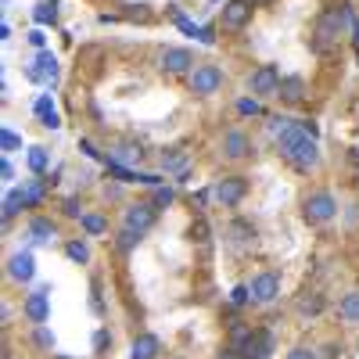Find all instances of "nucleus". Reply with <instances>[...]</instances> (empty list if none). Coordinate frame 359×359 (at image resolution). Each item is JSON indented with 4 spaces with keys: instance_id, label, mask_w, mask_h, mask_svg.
Here are the masks:
<instances>
[{
    "instance_id": "nucleus-1",
    "label": "nucleus",
    "mask_w": 359,
    "mask_h": 359,
    "mask_svg": "<svg viewBox=\"0 0 359 359\" xmlns=\"http://www.w3.org/2000/svg\"><path fill=\"white\" fill-rule=\"evenodd\" d=\"M316 123H291L280 137H277V147L280 155L291 158L298 169H313L320 162V147H316Z\"/></svg>"
},
{
    "instance_id": "nucleus-2",
    "label": "nucleus",
    "mask_w": 359,
    "mask_h": 359,
    "mask_svg": "<svg viewBox=\"0 0 359 359\" xmlns=\"http://www.w3.org/2000/svg\"><path fill=\"white\" fill-rule=\"evenodd\" d=\"M302 216H306V223H331L334 216H338V201H334V194L331 191H316V194H309L306 201H302Z\"/></svg>"
},
{
    "instance_id": "nucleus-3",
    "label": "nucleus",
    "mask_w": 359,
    "mask_h": 359,
    "mask_svg": "<svg viewBox=\"0 0 359 359\" xmlns=\"http://www.w3.org/2000/svg\"><path fill=\"white\" fill-rule=\"evenodd\" d=\"M155 219H158V205L155 201H133V205H126V212H123V226L140 233V237L155 226Z\"/></svg>"
},
{
    "instance_id": "nucleus-4",
    "label": "nucleus",
    "mask_w": 359,
    "mask_h": 359,
    "mask_svg": "<svg viewBox=\"0 0 359 359\" xmlns=\"http://www.w3.org/2000/svg\"><path fill=\"white\" fill-rule=\"evenodd\" d=\"M223 69L219 65H198L194 72H191V94H198V97H212V94H219L223 90Z\"/></svg>"
},
{
    "instance_id": "nucleus-5",
    "label": "nucleus",
    "mask_w": 359,
    "mask_h": 359,
    "mask_svg": "<svg viewBox=\"0 0 359 359\" xmlns=\"http://www.w3.org/2000/svg\"><path fill=\"white\" fill-rule=\"evenodd\" d=\"M352 22H355L352 8H331V11L320 18V29H316L320 47H323V43H331L334 36H341V33H345V25H352Z\"/></svg>"
},
{
    "instance_id": "nucleus-6",
    "label": "nucleus",
    "mask_w": 359,
    "mask_h": 359,
    "mask_svg": "<svg viewBox=\"0 0 359 359\" xmlns=\"http://www.w3.org/2000/svg\"><path fill=\"white\" fill-rule=\"evenodd\" d=\"M248 90L255 97H277V90H280V72L273 65H259L252 76H248Z\"/></svg>"
},
{
    "instance_id": "nucleus-7",
    "label": "nucleus",
    "mask_w": 359,
    "mask_h": 359,
    "mask_svg": "<svg viewBox=\"0 0 359 359\" xmlns=\"http://www.w3.org/2000/svg\"><path fill=\"white\" fill-rule=\"evenodd\" d=\"M212 194H216V201H219L223 208H233V205H241V201H245V194H248V180H245V176H223Z\"/></svg>"
},
{
    "instance_id": "nucleus-8",
    "label": "nucleus",
    "mask_w": 359,
    "mask_h": 359,
    "mask_svg": "<svg viewBox=\"0 0 359 359\" xmlns=\"http://www.w3.org/2000/svg\"><path fill=\"white\" fill-rule=\"evenodd\" d=\"M248 294H252V302H255V306L277 302V294H280V277H277V273H259V277H252Z\"/></svg>"
},
{
    "instance_id": "nucleus-9",
    "label": "nucleus",
    "mask_w": 359,
    "mask_h": 359,
    "mask_svg": "<svg viewBox=\"0 0 359 359\" xmlns=\"http://www.w3.org/2000/svg\"><path fill=\"white\" fill-rule=\"evenodd\" d=\"M158 65H162V72H172V76L194 72V69H198L194 57H191V50H184V47H165L162 57H158Z\"/></svg>"
},
{
    "instance_id": "nucleus-10",
    "label": "nucleus",
    "mask_w": 359,
    "mask_h": 359,
    "mask_svg": "<svg viewBox=\"0 0 359 359\" xmlns=\"http://www.w3.org/2000/svg\"><path fill=\"white\" fill-rule=\"evenodd\" d=\"M8 277L18 280V284L33 280V277H36V259H33V252H15V255L8 259Z\"/></svg>"
},
{
    "instance_id": "nucleus-11",
    "label": "nucleus",
    "mask_w": 359,
    "mask_h": 359,
    "mask_svg": "<svg viewBox=\"0 0 359 359\" xmlns=\"http://www.w3.org/2000/svg\"><path fill=\"white\" fill-rule=\"evenodd\" d=\"M25 76L33 79V83H54V79H57V57H54L50 50H40L36 62L25 69Z\"/></svg>"
},
{
    "instance_id": "nucleus-12",
    "label": "nucleus",
    "mask_w": 359,
    "mask_h": 359,
    "mask_svg": "<svg viewBox=\"0 0 359 359\" xmlns=\"http://www.w3.org/2000/svg\"><path fill=\"white\" fill-rule=\"evenodd\" d=\"M248 18H252V4L248 0H226L223 4V29H245L248 25Z\"/></svg>"
},
{
    "instance_id": "nucleus-13",
    "label": "nucleus",
    "mask_w": 359,
    "mask_h": 359,
    "mask_svg": "<svg viewBox=\"0 0 359 359\" xmlns=\"http://www.w3.org/2000/svg\"><path fill=\"white\" fill-rule=\"evenodd\" d=\"M25 316L33 320V323H43L50 316V287H40L25 298Z\"/></svg>"
},
{
    "instance_id": "nucleus-14",
    "label": "nucleus",
    "mask_w": 359,
    "mask_h": 359,
    "mask_svg": "<svg viewBox=\"0 0 359 359\" xmlns=\"http://www.w3.org/2000/svg\"><path fill=\"white\" fill-rule=\"evenodd\" d=\"M248 151H252V140H248L241 130L223 133V155H226V158H245Z\"/></svg>"
},
{
    "instance_id": "nucleus-15",
    "label": "nucleus",
    "mask_w": 359,
    "mask_h": 359,
    "mask_svg": "<svg viewBox=\"0 0 359 359\" xmlns=\"http://www.w3.org/2000/svg\"><path fill=\"white\" fill-rule=\"evenodd\" d=\"M241 352H245V359H269L273 355V338L269 334H252Z\"/></svg>"
},
{
    "instance_id": "nucleus-16",
    "label": "nucleus",
    "mask_w": 359,
    "mask_h": 359,
    "mask_svg": "<svg viewBox=\"0 0 359 359\" xmlns=\"http://www.w3.org/2000/svg\"><path fill=\"white\" fill-rule=\"evenodd\" d=\"M187 165H191V158H187V151L184 147H169V151H162V169L165 172H187Z\"/></svg>"
},
{
    "instance_id": "nucleus-17",
    "label": "nucleus",
    "mask_w": 359,
    "mask_h": 359,
    "mask_svg": "<svg viewBox=\"0 0 359 359\" xmlns=\"http://www.w3.org/2000/svg\"><path fill=\"white\" fill-rule=\"evenodd\" d=\"M226 237H230V245H237V248H252L255 245V226L252 223H230Z\"/></svg>"
},
{
    "instance_id": "nucleus-18",
    "label": "nucleus",
    "mask_w": 359,
    "mask_h": 359,
    "mask_svg": "<svg viewBox=\"0 0 359 359\" xmlns=\"http://www.w3.org/2000/svg\"><path fill=\"white\" fill-rule=\"evenodd\" d=\"M158 348H162V341H158L155 334H140V338L133 341L130 359H155V355H158Z\"/></svg>"
},
{
    "instance_id": "nucleus-19",
    "label": "nucleus",
    "mask_w": 359,
    "mask_h": 359,
    "mask_svg": "<svg viewBox=\"0 0 359 359\" xmlns=\"http://www.w3.org/2000/svg\"><path fill=\"white\" fill-rule=\"evenodd\" d=\"M29 241L33 245H50L54 241V223L50 219H33L29 223Z\"/></svg>"
},
{
    "instance_id": "nucleus-20",
    "label": "nucleus",
    "mask_w": 359,
    "mask_h": 359,
    "mask_svg": "<svg viewBox=\"0 0 359 359\" xmlns=\"http://www.w3.org/2000/svg\"><path fill=\"white\" fill-rule=\"evenodd\" d=\"M302 94H306V83L298 79V76L280 79V90H277V97H280V101H302Z\"/></svg>"
},
{
    "instance_id": "nucleus-21",
    "label": "nucleus",
    "mask_w": 359,
    "mask_h": 359,
    "mask_svg": "<svg viewBox=\"0 0 359 359\" xmlns=\"http://www.w3.org/2000/svg\"><path fill=\"white\" fill-rule=\"evenodd\" d=\"M36 115H40V126H47V130H57V126H62V118H57V111H54V104H50L47 94L36 101Z\"/></svg>"
},
{
    "instance_id": "nucleus-22",
    "label": "nucleus",
    "mask_w": 359,
    "mask_h": 359,
    "mask_svg": "<svg viewBox=\"0 0 359 359\" xmlns=\"http://www.w3.org/2000/svg\"><path fill=\"white\" fill-rule=\"evenodd\" d=\"M338 313L345 323H359V291H348L341 302H338Z\"/></svg>"
},
{
    "instance_id": "nucleus-23",
    "label": "nucleus",
    "mask_w": 359,
    "mask_h": 359,
    "mask_svg": "<svg viewBox=\"0 0 359 359\" xmlns=\"http://www.w3.org/2000/svg\"><path fill=\"white\" fill-rule=\"evenodd\" d=\"M140 158H144L140 147H133V144H118L115 151H111V158H108V162H118V165H123V162H140Z\"/></svg>"
},
{
    "instance_id": "nucleus-24",
    "label": "nucleus",
    "mask_w": 359,
    "mask_h": 359,
    "mask_svg": "<svg viewBox=\"0 0 359 359\" xmlns=\"http://www.w3.org/2000/svg\"><path fill=\"white\" fill-rule=\"evenodd\" d=\"M79 223H83V230H86L90 237H97V233H104V230H108V219H104V216H94V212H86Z\"/></svg>"
},
{
    "instance_id": "nucleus-25",
    "label": "nucleus",
    "mask_w": 359,
    "mask_h": 359,
    "mask_svg": "<svg viewBox=\"0 0 359 359\" xmlns=\"http://www.w3.org/2000/svg\"><path fill=\"white\" fill-rule=\"evenodd\" d=\"M18 208H29V205H25L22 191H11V194L4 198V219H15V216H18Z\"/></svg>"
},
{
    "instance_id": "nucleus-26",
    "label": "nucleus",
    "mask_w": 359,
    "mask_h": 359,
    "mask_svg": "<svg viewBox=\"0 0 359 359\" xmlns=\"http://www.w3.org/2000/svg\"><path fill=\"white\" fill-rule=\"evenodd\" d=\"M47 162H50V155L43 151V147H29V169H33V172H43Z\"/></svg>"
},
{
    "instance_id": "nucleus-27",
    "label": "nucleus",
    "mask_w": 359,
    "mask_h": 359,
    "mask_svg": "<svg viewBox=\"0 0 359 359\" xmlns=\"http://www.w3.org/2000/svg\"><path fill=\"white\" fill-rule=\"evenodd\" d=\"M0 147H4V155H11V151H18V147H22V137L4 126V130H0Z\"/></svg>"
},
{
    "instance_id": "nucleus-28",
    "label": "nucleus",
    "mask_w": 359,
    "mask_h": 359,
    "mask_svg": "<svg viewBox=\"0 0 359 359\" xmlns=\"http://www.w3.org/2000/svg\"><path fill=\"white\" fill-rule=\"evenodd\" d=\"M22 198H25V205H40V201H43V184H40V180L25 184V187H22Z\"/></svg>"
},
{
    "instance_id": "nucleus-29",
    "label": "nucleus",
    "mask_w": 359,
    "mask_h": 359,
    "mask_svg": "<svg viewBox=\"0 0 359 359\" xmlns=\"http://www.w3.org/2000/svg\"><path fill=\"white\" fill-rule=\"evenodd\" d=\"M33 18H36L40 25H54V18H57V11H54V4H36V11H33Z\"/></svg>"
},
{
    "instance_id": "nucleus-30",
    "label": "nucleus",
    "mask_w": 359,
    "mask_h": 359,
    "mask_svg": "<svg viewBox=\"0 0 359 359\" xmlns=\"http://www.w3.org/2000/svg\"><path fill=\"white\" fill-rule=\"evenodd\" d=\"M65 252H69V259H72V262H90V248H86L83 241H72Z\"/></svg>"
},
{
    "instance_id": "nucleus-31",
    "label": "nucleus",
    "mask_w": 359,
    "mask_h": 359,
    "mask_svg": "<svg viewBox=\"0 0 359 359\" xmlns=\"http://www.w3.org/2000/svg\"><path fill=\"white\" fill-rule=\"evenodd\" d=\"M133 245H140V233H133V230H126V226H123V233H118V248L130 252Z\"/></svg>"
},
{
    "instance_id": "nucleus-32",
    "label": "nucleus",
    "mask_w": 359,
    "mask_h": 359,
    "mask_svg": "<svg viewBox=\"0 0 359 359\" xmlns=\"http://www.w3.org/2000/svg\"><path fill=\"white\" fill-rule=\"evenodd\" d=\"M62 208H65V216H69V219H83V216H86V212H83V205H79V198H65Z\"/></svg>"
},
{
    "instance_id": "nucleus-33",
    "label": "nucleus",
    "mask_w": 359,
    "mask_h": 359,
    "mask_svg": "<svg viewBox=\"0 0 359 359\" xmlns=\"http://www.w3.org/2000/svg\"><path fill=\"white\" fill-rule=\"evenodd\" d=\"M237 111L241 115H259L262 104H259V97H245V101H237Z\"/></svg>"
},
{
    "instance_id": "nucleus-34",
    "label": "nucleus",
    "mask_w": 359,
    "mask_h": 359,
    "mask_svg": "<svg viewBox=\"0 0 359 359\" xmlns=\"http://www.w3.org/2000/svg\"><path fill=\"white\" fill-rule=\"evenodd\" d=\"M172 198H176V194H172V187H158V191H155V198H151V201H155V205H158V208H165V205H172Z\"/></svg>"
},
{
    "instance_id": "nucleus-35",
    "label": "nucleus",
    "mask_w": 359,
    "mask_h": 359,
    "mask_svg": "<svg viewBox=\"0 0 359 359\" xmlns=\"http://www.w3.org/2000/svg\"><path fill=\"white\" fill-rule=\"evenodd\" d=\"M287 359H316V352H313L309 345H294V348L287 352Z\"/></svg>"
},
{
    "instance_id": "nucleus-36",
    "label": "nucleus",
    "mask_w": 359,
    "mask_h": 359,
    "mask_svg": "<svg viewBox=\"0 0 359 359\" xmlns=\"http://www.w3.org/2000/svg\"><path fill=\"white\" fill-rule=\"evenodd\" d=\"M248 298H252V294H248V287H233V294H230V302H233V306H245Z\"/></svg>"
},
{
    "instance_id": "nucleus-37",
    "label": "nucleus",
    "mask_w": 359,
    "mask_h": 359,
    "mask_svg": "<svg viewBox=\"0 0 359 359\" xmlns=\"http://www.w3.org/2000/svg\"><path fill=\"white\" fill-rule=\"evenodd\" d=\"M36 345H43V348H54V334H47L43 327H36Z\"/></svg>"
},
{
    "instance_id": "nucleus-38",
    "label": "nucleus",
    "mask_w": 359,
    "mask_h": 359,
    "mask_svg": "<svg viewBox=\"0 0 359 359\" xmlns=\"http://www.w3.org/2000/svg\"><path fill=\"white\" fill-rule=\"evenodd\" d=\"M320 309H323V302H320V298H313V302L306 298V302H302V313H320Z\"/></svg>"
},
{
    "instance_id": "nucleus-39",
    "label": "nucleus",
    "mask_w": 359,
    "mask_h": 359,
    "mask_svg": "<svg viewBox=\"0 0 359 359\" xmlns=\"http://www.w3.org/2000/svg\"><path fill=\"white\" fill-rule=\"evenodd\" d=\"M0 176H4V180H15V169H11L8 155H4V162H0Z\"/></svg>"
},
{
    "instance_id": "nucleus-40",
    "label": "nucleus",
    "mask_w": 359,
    "mask_h": 359,
    "mask_svg": "<svg viewBox=\"0 0 359 359\" xmlns=\"http://www.w3.org/2000/svg\"><path fill=\"white\" fill-rule=\"evenodd\" d=\"M43 40H47V36L40 33V29H33V33H29V43H33V47H43Z\"/></svg>"
},
{
    "instance_id": "nucleus-41",
    "label": "nucleus",
    "mask_w": 359,
    "mask_h": 359,
    "mask_svg": "<svg viewBox=\"0 0 359 359\" xmlns=\"http://www.w3.org/2000/svg\"><path fill=\"white\" fill-rule=\"evenodd\" d=\"M108 341H111V338H108V331H97V338H94V345H97V348H104Z\"/></svg>"
},
{
    "instance_id": "nucleus-42",
    "label": "nucleus",
    "mask_w": 359,
    "mask_h": 359,
    "mask_svg": "<svg viewBox=\"0 0 359 359\" xmlns=\"http://www.w3.org/2000/svg\"><path fill=\"white\" fill-rule=\"evenodd\" d=\"M352 36H355V50H359V18L352 22Z\"/></svg>"
},
{
    "instance_id": "nucleus-43",
    "label": "nucleus",
    "mask_w": 359,
    "mask_h": 359,
    "mask_svg": "<svg viewBox=\"0 0 359 359\" xmlns=\"http://www.w3.org/2000/svg\"><path fill=\"white\" fill-rule=\"evenodd\" d=\"M248 4H252V8H262V4H269V0H248Z\"/></svg>"
}]
</instances>
